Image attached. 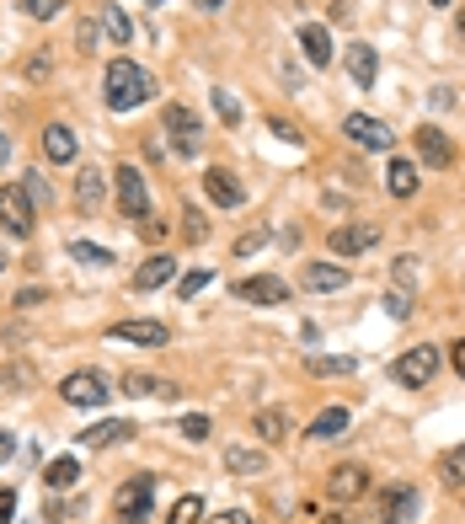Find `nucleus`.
<instances>
[{
	"label": "nucleus",
	"instance_id": "1",
	"mask_svg": "<svg viewBox=\"0 0 465 524\" xmlns=\"http://www.w3.org/2000/svg\"><path fill=\"white\" fill-rule=\"evenodd\" d=\"M102 91H107V107L113 113H129V107H145L155 97V81L145 65H134V59H113L102 75Z\"/></svg>",
	"mask_w": 465,
	"mask_h": 524
},
{
	"label": "nucleus",
	"instance_id": "2",
	"mask_svg": "<svg viewBox=\"0 0 465 524\" xmlns=\"http://www.w3.org/2000/svg\"><path fill=\"white\" fill-rule=\"evenodd\" d=\"M161 123H166V134H172L177 156H198V150H204V118H198L188 102H166Z\"/></svg>",
	"mask_w": 465,
	"mask_h": 524
},
{
	"label": "nucleus",
	"instance_id": "3",
	"mask_svg": "<svg viewBox=\"0 0 465 524\" xmlns=\"http://www.w3.org/2000/svg\"><path fill=\"white\" fill-rule=\"evenodd\" d=\"M33 220H38V209H33V198H27V188L22 182H6V188H0V230L27 241L33 236Z\"/></svg>",
	"mask_w": 465,
	"mask_h": 524
},
{
	"label": "nucleus",
	"instance_id": "4",
	"mask_svg": "<svg viewBox=\"0 0 465 524\" xmlns=\"http://www.w3.org/2000/svg\"><path fill=\"white\" fill-rule=\"evenodd\" d=\"M113 182H118V214L123 220H150V188H145V172L139 166H129V161H118V172H113Z\"/></svg>",
	"mask_w": 465,
	"mask_h": 524
},
{
	"label": "nucleus",
	"instance_id": "5",
	"mask_svg": "<svg viewBox=\"0 0 465 524\" xmlns=\"http://www.w3.org/2000/svg\"><path fill=\"white\" fill-rule=\"evenodd\" d=\"M59 396H65V407H86V412H97V407H107V380L97 375V369H75V375H65L59 380Z\"/></svg>",
	"mask_w": 465,
	"mask_h": 524
},
{
	"label": "nucleus",
	"instance_id": "6",
	"mask_svg": "<svg viewBox=\"0 0 465 524\" xmlns=\"http://www.w3.org/2000/svg\"><path fill=\"white\" fill-rule=\"evenodd\" d=\"M380 236H385V230L375 225V220H343V225H337L332 230V236H327V246H332V257H359V252H369V246H380Z\"/></svg>",
	"mask_w": 465,
	"mask_h": 524
},
{
	"label": "nucleus",
	"instance_id": "7",
	"mask_svg": "<svg viewBox=\"0 0 465 524\" xmlns=\"http://www.w3.org/2000/svg\"><path fill=\"white\" fill-rule=\"evenodd\" d=\"M155 503V476H129V487L113 503V524H145Z\"/></svg>",
	"mask_w": 465,
	"mask_h": 524
},
{
	"label": "nucleus",
	"instance_id": "8",
	"mask_svg": "<svg viewBox=\"0 0 465 524\" xmlns=\"http://www.w3.org/2000/svg\"><path fill=\"white\" fill-rule=\"evenodd\" d=\"M433 375H439V348H433V343H417V348H407L391 364V380L396 385H428Z\"/></svg>",
	"mask_w": 465,
	"mask_h": 524
},
{
	"label": "nucleus",
	"instance_id": "9",
	"mask_svg": "<svg viewBox=\"0 0 465 524\" xmlns=\"http://www.w3.org/2000/svg\"><path fill=\"white\" fill-rule=\"evenodd\" d=\"M343 134H348L359 150H391V145H396L391 123L375 118V113H348V118H343Z\"/></svg>",
	"mask_w": 465,
	"mask_h": 524
},
{
	"label": "nucleus",
	"instance_id": "10",
	"mask_svg": "<svg viewBox=\"0 0 465 524\" xmlns=\"http://www.w3.org/2000/svg\"><path fill=\"white\" fill-rule=\"evenodd\" d=\"M107 337H113V343H129V348H166V343H172V327H166V321L134 316V321H118V327H107Z\"/></svg>",
	"mask_w": 465,
	"mask_h": 524
},
{
	"label": "nucleus",
	"instance_id": "11",
	"mask_svg": "<svg viewBox=\"0 0 465 524\" xmlns=\"http://www.w3.org/2000/svg\"><path fill=\"white\" fill-rule=\"evenodd\" d=\"M204 193H209L214 209H241L246 204V188H241V177L230 172V166H209V172H204Z\"/></svg>",
	"mask_w": 465,
	"mask_h": 524
},
{
	"label": "nucleus",
	"instance_id": "12",
	"mask_svg": "<svg viewBox=\"0 0 465 524\" xmlns=\"http://www.w3.org/2000/svg\"><path fill=\"white\" fill-rule=\"evenodd\" d=\"M417 161H428L433 172H449V166H455V145H449V134L439 123H423V129H417Z\"/></svg>",
	"mask_w": 465,
	"mask_h": 524
},
{
	"label": "nucleus",
	"instance_id": "13",
	"mask_svg": "<svg viewBox=\"0 0 465 524\" xmlns=\"http://www.w3.org/2000/svg\"><path fill=\"white\" fill-rule=\"evenodd\" d=\"M236 300H246V305H289V284L273 279V273H252V279L236 284Z\"/></svg>",
	"mask_w": 465,
	"mask_h": 524
},
{
	"label": "nucleus",
	"instance_id": "14",
	"mask_svg": "<svg viewBox=\"0 0 465 524\" xmlns=\"http://www.w3.org/2000/svg\"><path fill=\"white\" fill-rule=\"evenodd\" d=\"M423 498H417V487H385L380 498V524H412Z\"/></svg>",
	"mask_w": 465,
	"mask_h": 524
},
{
	"label": "nucleus",
	"instance_id": "15",
	"mask_svg": "<svg viewBox=\"0 0 465 524\" xmlns=\"http://www.w3.org/2000/svg\"><path fill=\"white\" fill-rule=\"evenodd\" d=\"M300 284L316 289V295H332V289L348 284V268H343V262H305V268H300Z\"/></svg>",
	"mask_w": 465,
	"mask_h": 524
},
{
	"label": "nucleus",
	"instance_id": "16",
	"mask_svg": "<svg viewBox=\"0 0 465 524\" xmlns=\"http://www.w3.org/2000/svg\"><path fill=\"white\" fill-rule=\"evenodd\" d=\"M172 273H177V262L166 257V252H155V257H145V262L134 268V289H139V295H150V289L172 284Z\"/></svg>",
	"mask_w": 465,
	"mask_h": 524
},
{
	"label": "nucleus",
	"instance_id": "17",
	"mask_svg": "<svg viewBox=\"0 0 465 524\" xmlns=\"http://www.w3.org/2000/svg\"><path fill=\"white\" fill-rule=\"evenodd\" d=\"M348 75H353V86H359V91H369V86H375V75H380V54L375 49H369V43H348Z\"/></svg>",
	"mask_w": 465,
	"mask_h": 524
},
{
	"label": "nucleus",
	"instance_id": "18",
	"mask_svg": "<svg viewBox=\"0 0 465 524\" xmlns=\"http://www.w3.org/2000/svg\"><path fill=\"white\" fill-rule=\"evenodd\" d=\"M134 434H139V428H134L129 418H107V423H97V428H86L81 444H86V450H113V444L134 439Z\"/></svg>",
	"mask_w": 465,
	"mask_h": 524
},
{
	"label": "nucleus",
	"instance_id": "19",
	"mask_svg": "<svg viewBox=\"0 0 465 524\" xmlns=\"http://www.w3.org/2000/svg\"><path fill=\"white\" fill-rule=\"evenodd\" d=\"M300 49H305V65H316V70L332 65V33L321 22H305L300 27Z\"/></svg>",
	"mask_w": 465,
	"mask_h": 524
},
{
	"label": "nucleus",
	"instance_id": "20",
	"mask_svg": "<svg viewBox=\"0 0 465 524\" xmlns=\"http://www.w3.org/2000/svg\"><path fill=\"white\" fill-rule=\"evenodd\" d=\"M364 487H369V471L364 466H337L327 476V492L337 503H353V498H364Z\"/></svg>",
	"mask_w": 465,
	"mask_h": 524
},
{
	"label": "nucleus",
	"instance_id": "21",
	"mask_svg": "<svg viewBox=\"0 0 465 524\" xmlns=\"http://www.w3.org/2000/svg\"><path fill=\"white\" fill-rule=\"evenodd\" d=\"M225 471L230 476H262V471H268V450H257V444H230Z\"/></svg>",
	"mask_w": 465,
	"mask_h": 524
},
{
	"label": "nucleus",
	"instance_id": "22",
	"mask_svg": "<svg viewBox=\"0 0 465 524\" xmlns=\"http://www.w3.org/2000/svg\"><path fill=\"white\" fill-rule=\"evenodd\" d=\"M353 369L359 364L348 353H305V375H316V380H348Z\"/></svg>",
	"mask_w": 465,
	"mask_h": 524
},
{
	"label": "nucleus",
	"instance_id": "23",
	"mask_svg": "<svg viewBox=\"0 0 465 524\" xmlns=\"http://www.w3.org/2000/svg\"><path fill=\"white\" fill-rule=\"evenodd\" d=\"M75 129H65V123H49V129H43V156H49L54 166H70L75 161Z\"/></svg>",
	"mask_w": 465,
	"mask_h": 524
},
{
	"label": "nucleus",
	"instance_id": "24",
	"mask_svg": "<svg viewBox=\"0 0 465 524\" xmlns=\"http://www.w3.org/2000/svg\"><path fill=\"white\" fill-rule=\"evenodd\" d=\"M118 391H123V396H182L172 380H161V375H145V369H129Z\"/></svg>",
	"mask_w": 465,
	"mask_h": 524
},
{
	"label": "nucleus",
	"instance_id": "25",
	"mask_svg": "<svg viewBox=\"0 0 465 524\" xmlns=\"http://www.w3.org/2000/svg\"><path fill=\"white\" fill-rule=\"evenodd\" d=\"M252 434H257L262 444H284V439H289V412H284V407H262L257 418H252Z\"/></svg>",
	"mask_w": 465,
	"mask_h": 524
},
{
	"label": "nucleus",
	"instance_id": "26",
	"mask_svg": "<svg viewBox=\"0 0 465 524\" xmlns=\"http://www.w3.org/2000/svg\"><path fill=\"white\" fill-rule=\"evenodd\" d=\"M417 182H423V177H417V161H391V166H385V188H391V198H412L417 193Z\"/></svg>",
	"mask_w": 465,
	"mask_h": 524
},
{
	"label": "nucleus",
	"instance_id": "27",
	"mask_svg": "<svg viewBox=\"0 0 465 524\" xmlns=\"http://www.w3.org/2000/svg\"><path fill=\"white\" fill-rule=\"evenodd\" d=\"M348 407H327V412H316V423L305 428L310 439H337V434H348Z\"/></svg>",
	"mask_w": 465,
	"mask_h": 524
},
{
	"label": "nucleus",
	"instance_id": "28",
	"mask_svg": "<svg viewBox=\"0 0 465 524\" xmlns=\"http://www.w3.org/2000/svg\"><path fill=\"white\" fill-rule=\"evenodd\" d=\"M102 193H107L102 172H97V166H86V172L75 177V204H81V209H97V204H102Z\"/></svg>",
	"mask_w": 465,
	"mask_h": 524
},
{
	"label": "nucleus",
	"instance_id": "29",
	"mask_svg": "<svg viewBox=\"0 0 465 524\" xmlns=\"http://www.w3.org/2000/svg\"><path fill=\"white\" fill-rule=\"evenodd\" d=\"M43 482H49L54 492L75 487V482H81V460H75V455H59V460H49V471H43Z\"/></svg>",
	"mask_w": 465,
	"mask_h": 524
},
{
	"label": "nucleus",
	"instance_id": "30",
	"mask_svg": "<svg viewBox=\"0 0 465 524\" xmlns=\"http://www.w3.org/2000/svg\"><path fill=\"white\" fill-rule=\"evenodd\" d=\"M102 33H107V38H113V43H118V49H129V43H134V22H129V17H123V11H118V6H102Z\"/></svg>",
	"mask_w": 465,
	"mask_h": 524
},
{
	"label": "nucleus",
	"instance_id": "31",
	"mask_svg": "<svg viewBox=\"0 0 465 524\" xmlns=\"http://www.w3.org/2000/svg\"><path fill=\"white\" fill-rule=\"evenodd\" d=\"M70 257L86 262V268H113V252H107V246H91V241H70Z\"/></svg>",
	"mask_w": 465,
	"mask_h": 524
},
{
	"label": "nucleus",
	"instance_id": "32",
	"mask_svg": "<svg viewBox=\"0 0 465 524\" xmlns=\"http://www.w3.org/2000/svg\"><path fill=\"white\" fill-rule=\"evenodd\" d=\"M439 476L449 487H465V444H455V450H444V460H439Z\"/></svg>",
	"mask_w": 465,
	"mask_h": 524
},
{
	"label": "nucleus",
	"instance_id": "33",
	"mask_svg": "<svg viewBox=\"0 0 465 524\" xmlns=\"http://www.w3.org/2000/svg\"><path fill=\"white\" fill-rule=\"evenodd\" d=\"M0 385H6V391H27V385H38V369L33 364H6L0 369Z\"/></svg>",
	"mask_w": 465,
	"mask_h": 524
},
{
	"label": "nucleus",
	"instance_id": "34",
	"mask_svg": "<svg viewBox=\"0 0 465 524\" xmlns=\"http://www.w3.org/2000/svg\"><path fill=\"white\" fill-rule=\"evenodd\" d=\"M172 524H204V498H198V492L177 498V503H172Z\"/></svg>",
	"mask_w": 465,
	"mask_h": 524
},
{
	"label": "nucleus",
	"instance_id": "35",
	"mask_svg": "<svg viewBox=\"0 0 465 524\" xmlns=\"http://www.w3.org/2000/svg\"><path fill=\"white\" fill-rule=\"evenodd\" d=\"M182 236L209 241V220H204V209H198V204H182Z\"/></svg>",
	"mask_w": 465,
	"mask_h": 524
},
{
	"label": "nucleus",
	"instance_id": "36",
	"mask_svg": "<svg viewBox=\"0 0 465 524\" xmlns=\"http://www.w3.org/2000/svg\"><path fill=\"white\" fill-rule=\"evenodd\" d=\"M22 188H27V198H33V209L43 204L49 209V198H54V188H49V177H43V166H33V172L22 177Z\"/></svg>",
	"mask_w": 465,
	"mask_h": 524
},
{
	"label": "nucleus",
	"instance_id": "37",
	"mask_svg": "<svg viewBox=\"0 0 465 524\" xmlns=\"http://www.w3.org/2000/svg\"><path fill=\"white\" fill-rule=\"evenodd\" d=\"M214 113H220V123H225V129H236V123H241V102L230 97L225 86H214Z\"/></svg>",
	"mask_w": 465,
	"mask_h": 524
},
{
	"label": "nucleus",
	"instance_id": "38",
	"mask_svg": "<svg viewBox=\"0 0 465 524\" xmlns=\"http://www.w3.org/2000/svg\"><path fill=\"white\" fill-rule=\"evenodd\" d=\"M209 279H214V273H209V268H193V273H182V284H177V295H182V300H193V295H204V289H209Z\"/></svg>",
	"mask_w": 465,
	"mask_h": 524
},
{
	"label": "nucleus",
	"instance_id": "39",
	"mask_svg": "<svg viewBox=\"0 0 465 524\" xmlns=\"http://www.w3.org/2000/svg\"><path fill=\"white\" fill-rule=\"evenodd\" d=\"M177 434L193 439V444H204V439H209V418H204V412H188V418L177 423Z\"/></svg>",
	"mask_w": 465,
	"mask_h": 524
},
{
	"label": "nucleus",
	"instance_id": "40",
	"mask_svg": "<svg viewBox=\"0 0 465 524\" xmlns=\"http://www.w3.org/2000/svg\"><path fill=\"white\" fill-rule=\"evenodd\" d=\"M22 75H27V81H49V75H54V59H49V54L22 59Z\"/></svg>",
	"mask_w": 465,
	"mask_h": 524
},
{
	"label": "nucleus",
	"instance_id": "41",
	"mask_svg": "<svg viewBox=\"0 0 465 524\" xmlns=\"http://www.w3.org/2000/svg\"><path fill=\"white\" fill-rule=\"evenodd\" d=\"M22 11H27V17H38V22H49V17L65 11V0H22Z\"/></svg>",
	"mask_w": 465,
	"mask_h": 524
},
{
	"label": "nucleus",
	"instance_id": "42",
	"mask_svg": "<svg viewBox=\"0 0 465 524\" xmlns=\"http://www.w3.org/2000/svg\"><path fill=\"white\" fill-rule=\"evenodd\" d=\"M385 311H391L396 321H407L412 316V295H407V289H391V295H385Z\"/></svg>",
	"mask_w": 465,
	"mask_h": 524
},
{
	"label": "nucleus",
	"instance_id": "43",
	"mask_svg": "<svg viewBox=\"0 0 465 524\" xmlns=\"http://www.w3.org/2000/svg\"><path fill=\"white\" fill-rule=\"evenodd\" d=\"M412 262H417V257H396V284H401V289L417 284V268H412Z\"/></svg>",
	"mask_w": 465,
	"mask_h": 524
},
{
	"label": "nucleus",
	"instance_id": "44",
	"mask_svg": "<svg viewBox=\"0 0 465 524\" xmlns=\"http://www.w3.org/2000/svg\"><path fill=\"white\" fill-rule=\"evenodd\" d=\"M75 43H81V54L97 49V22H81V27H75Z\"/></svg>",
	"mask_w": 465,
	"mask_h": 524
},
{
	"label": "nucleus",
	"instance_id": "45",
	"mask_svg": "<svg viewBox=\"0 0 465 524\" xmlns=\"http://www.w3.org/2000/svg\"><path fill=\"white\" fill-rule=\"evenodd\" d=\"M17 514V487H0V524H11Z\"/></svg>",
	"mask_w": 465,
	"mask_h": 524
},
{
	"label": "nucleus",
	"instance_id": "46",
	"mask_svg": "<svg viewBox=\"0 0 465 524\" xmlns=\"http://www.w3.org/2000/svg\"><path fill=\"white\" fill-rule=\"evenodd\" d=\"M262 241H268V236H262V230H246V236L236 241V257H252V252H257Z\"/></svg>",
	"mask_w": 465,
	"mask_h": 524
},
{
	"label": "nucleus",
	"instance_id": "47",
	"mask_svg": "<svg viewBox=\"0 0 465 524\" xmlns=\"http://www.w3.org/2000/svg\"><path fill=\"white\" fill-rule=\"evenodd\" d=\"M268 123H273V134H278V140L300 145V129H294V123H284V118H268Z\"/></svg>",
	"mask_w": 465,
	"mask_h": 524
},
{
	"label": "nucleus",
	"instance_id": "48",
	"mask_svg": "<svg viewBox=\"0 0 465 524\" xmlns=\"http://www.w3.org/2000/svg\"><path fill=\"white\" fill-rule=\"evenodd\" d=\"M204 524H252V514H241V508H225V514H214Z\"/></svg>",
	"mask_w": 465,
	"mask_h": 524
},
{
	"label": "nucleus",
	"instance_id": "49",
	"mask_svg": "<svg viewBox=\"0 0 465 524\" xmlns=\"http://www.w3.org/2000/svg\"><path fill=\"white\" fill-rule=\"evenodd\" d=\"M139 230H145L150 241H161L166 236V220H155V214H150V220H139Z\"/></svg>",
	"mask_w": 465,
	"mask_h": 524
},
{
	"label": "nucleus",
	"instance_id": "50",
	"mask_svg": "<svg viewBox=\"0 0 465 524\" xmlns=\"http://www.w3.org/2000/svg\"><path fill=\"white\" fill-rule=\"evenodd\" d=\"M449 364H455V375L465 380V337H460V343H455V348H449Z\"/></svg>",
	"mask_w": 465,
	"mask_h": 524
},
{
	"label": "nucleus",
	"instance_id": "51",
	"mask_svg": "<svg viewBox=\"0 0 465 524\" xmlns=\"http://www.w3.org/2000/svg\"><path fill=\"white\" fill-rule=\"evenodd\" d=\"M17 305H22V311H33V305H43V289H22V295H17Z\"/></svg>",
	"mask_w": 465,
	"mask_h": 524
},
{
	"label": "nucleus",
	"instance_id": "52",
	"mask_svg": "<svg viewBox=\"0 0 465 524\" xmlns=\"http://www.w3.org/2000/svg\"><path fill=\"white\" fill-rule=\"evenodd\" d=\"M353 17V0H332V22H348Z\"/></svg>",
	"mask_w": 465,
	"mask_h": 524
},
{
	"label": "nucleus",
	"instance_id": "53",
	"mask_svg": "<svg viewBox=\"0 0 465 524\" xmlns=\"http://www.w3.org/2000/svg\"><path fill=\"white\" fill-rule=\"evenodd\" d=\"M11 450H17V439H11V434H0V460H11Z\"/></svg>",
	"mask_w": 465,
	"mask_h": 524
},
{
	"label": "nucleus",
	"instance_id": "54",
	"mask_svg": "<svg viewBox=\"0 0 465 524\" xmlns=\"http://www.w3.org/2000/svg\"><path fill=\"white\" fill-rule=\"evenodd\" d=\"M193 6H198V11H220L225 0H193Z\"/></svg>",
	"mask_w": 465,
	"mask_h": 524
},
{
	"label": "nucleus",
	"instance_id": "55",
	"mask_svg": "<svg viewBox=\"0 0 465 524\" xmlns=\"http://www.w3.org/2000/svg\"><path fill=\"white\" fill-rule=\"evenodd\" d=\"M6 156H11V140H6V134H0V166H6Z\"/></svg>",
	"mask_w": 465,
	"mask_h": 524
},
{
	"label": "nucleus",
	"instance_id": "56",
	"mask_svg": "<svg viewBox=\"0 0 465 524\" xmlns=\"http://www.w3.org/2000/svg\"><path fill=\"white\" fill-rule=\"evenodd\" d=\"M321 524H353L348 514H327V519H321Z\"/></svg>",
	"mask_w": 465,
	"mask_h": 524
},
{
	"label": "nucleus",
	"instance_id": "57",
	"mask_svg": "<svg viewBox=\"0 0 465 524\" xmlns=\"http://www.w3.org/2000/svg\"><path fill=\"white\" fill-rule=\"evenodd\" d=\"M428 6H455V0H428Z\"/></svg>",
	"mask_w": 465,
	"mask_h": 524
},
{
	"label": "nucleus",
	"instance_id": "58",
	"mask_svg": "<svg viewBox=\"0 0 465 524\" xmlns=\"http://www.w3.org/2000/svg\"><path fill=\"white\" fill-rule=\"evenodd\" d=\"M460 38H465V6H460Z\"/></svg>",
	"mask_w": 465,
	"mask_h": 524
},
{
	"label": "nucleus",
	"instance_id": "59",
	"mask_svg": "<svg viewBox=\"0 0 465 524\" xmlns=\"http://www.w3.org/2000/svg\"><path fill=\"white\" fill-rule=\"evenodd\" d=\"M145 6H166V0H145Z\"/></svg>",
	"mask_w": 465,
	"mask_h": 524
},
{
	"label": "nucleus",
	"instance_id": "60",
	"mask_svg": "<svg viewBox=\"0 0 465 524\" xmlns=\"http://www.w3.org/2000/svg\"><path fill=\"white\" fill-rule=\"evenodd\" d=\"M0 268H6V257H0Z\"/></svg>",
	"mask_w": 465,
	"mask_h": 524
}]
</instances>
